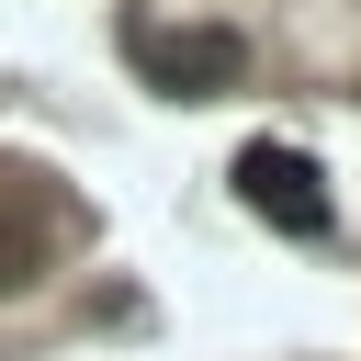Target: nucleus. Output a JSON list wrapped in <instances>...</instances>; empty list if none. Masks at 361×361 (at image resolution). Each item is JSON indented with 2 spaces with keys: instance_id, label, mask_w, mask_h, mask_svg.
Returning a JSON list of instances; mask_svg holds the SVG:
<instances>
[{
  "instance_id": "f03ea898",
  "label": "nucleus",
  "mask_w": 361,
  "mask_h": 361,
  "mask_svg": "<svg viewBox=\"0 0 361 361\" xmlns=\"http://www.w3.org/2000/svg\"><path fill=\"white\" fill-rule=\"evenodd\" d=\"M237 203H248L259 226H282V237H327V214H338L305 147H248V158H237Z\"/></svg>"
},
{
  "instance_id": "f257e3e1",
  "label": "nucleus",
  "mask_w": 361,
  "mask_h": 361,
  "mask_svg": "<svg viewBox=\"0 0 361 361\" xmlns=\"http://www.w3.org/2000/svg\"><path fill=\"white\" fill-rule=\"evenodd\" d=\"M124 45H135V68H147L158 90H180V102H214V90H237V79H248V45H237L226 23H180V34L135 23Z\"/></svg>"
}]
</instances>
